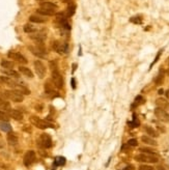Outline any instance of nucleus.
Returning <instances> with one entry per match:
<instances>
[{"label": "nucleus", "mask_w": 169, "mask_h": 170, "mask_svg": "<svg viewBox=\"0 0 169 170\" xmlns=\"http://www.w3.org/2000/svg\"><path fill=\"white\" fill-rule=\"evenodd\" d=\"M29 21L32 23H45L46 19H44L43 17H40V16H36V15H32L29 17Z\"/></svg>", "instance_id": "393cba45"}, {"label": "nucleus", "mask_w": 169, "mask_h": 170, "mask_svg": "<svg viewBox=\"0 0 169 170\" xmlns=\"http://www.w3.org/2000/svg\"><path fill=\"white\" fill-rule=\"evenodd\" d=\"M7 56L11 58V59L13 60H16V61H18V62H21V63H27V59H26L25 57L22 55V54L18 53V52H9V54H7Z\"/></svg>", "instance_id": "9b49d317"}, {"label": "nucleus", "mask_w": 169, "mask_h": 170, "mask_svg": "<svg viewBox=\"0 0 169 170\" xmlns=\"http://www.w3.org/2000/svg\"><path fill=\"white\" fill-rule=\"evenodd\" d=\"M23 29L26 33H33V32L36 31V28L33 25H31V24H25Z\"/></svg>", "instance_id": "a878e982"}, {"label": "nucleus", "mask_w": 169, "mask_h": 170, "mask_svg": "<svg viewBox=\"0 0 169 170\" xmlns=\"http://www.w3.org/2000/svg\"><path fill=\"white\" fill-rule=\"evenodd\" d=\"M0 108L3 109V110H11V105L9 103L5 100H3L2 98L0 99Z\"/></svg>", "instance_id": "cd10ccee"}, {"label": "nucleus", "mask_w": 169, "mask_h": 170, "mask_svg": "<svg viewBox=\"0 0 169 170\" xmlns=\"http://www.w3.org/2000/svg\"><path fill=\"white\" fill-rule=\"evenodd\" d=\"M0 130H2L3 132H9L12 130V127L7 122H0Z\"/></svg>", "instance_id": "bb28decb"}, {"label": "nucleus", "mask_w": 169, "mask_h": 170, "mask_svg": "<svg viewBox=\"0 0 169 170\" xmlns=\"http://www.w3.org/2000/svg\"><path fill=\"white\" fill-rule=\"evenodd\" d=\"M37 1H47V0H37Z\"/></svg>", "instance_id": "a19ab883"}, {"label": "nucleus", "mask_w": 169, "mask_h": 170, "mask_svg": "<svg viewBox=\"0 0 169 170\" xmlns=\"http://www.w3.org/2000/svg\"><path fill=\"white\" fill-rule=\"evenodd\" d=\"M156 105L158 108H161L163 110H169V102L168 100L164 99V98H159L156 100Z\"/></svg>", "instance_id": "f8f14e48"}, {"label": "nucleus", "mask_w": 169, "mask_h": 170, "mask_svg": "<svg viewBox=\"0 0 169 170\" xmlns=\"http://www.w3.org/2000/svg\"><path fill=\"white\" fill-rule=\"evenodd\" d=\"M64 163H66V159L63 157H58L55 160V164L56 165H63Z\"/></svg>", "instance_id": "2f4dec72"}, {"label": "nucleus", "mask_w": 169, "mask_h": 170, "mask_svg": "<svg viewBox=\"0 0 169 170\" xmlns=\"http://www.w3.org/2000/svg\"><path fill=\"white\" fill-rule=\"evenodd\" d=\"M4 96L9 100L13 101L15 103H21L23 102L24 96L23 94H21L20 91L16 90V89H12V90H5L4 91Z\"/></svg>", "instance_id": "f03ea898"}, {"label": "nucleus", "mask_w": 169, "mask_h": 170, "mask_svg": "<svg viewBox=\"0 0 169 170\" xmlns=\"http://www.w3.org/2000/svg\"><path fill=\"white\" fill-rule=\"evenodd\" d=\"M138 170H155V168L152 166H149V165H141V166H139Z\"/></svg>", "instance_id": "72a5a7b5"}, {"label": "nucleus", "mask_w": 169, "mask_h": 170, "mask_svg": "<svg viewBox=\"0 0 169 170\" xmlns=\"http://www.w3.org/2000/svg\"><path fill=\"white\" fill-rule=\"evenodd\" d=\"M1 66L3 68H14V62L9 61V60L2 59L1 60Z\"/></svg>", "instance_id": "c85d7f7f"}, {"label": "nucleus", "mask_w": 169, "mask_h": 170, "mask_svg": "<svg viewBox=\"0 0 169 170\" xmlns=\"http://www.w3.org/2000/svg\"><path fill=\"white\" fill-rule=\"evenodd\" d=\"M28 49H29V51L31 52L33 55L40 57V58H45V57L47 56L46 48L43 46V42L37 44L36 46H29Z\"/></svg>", "instance_id": "7ed1b4c3"}, {"label": "nucleus", "mask_w": 169, "mask_h": 170, "mask_svg": "<svg viewBox=\"0 0 169 170\" xmlns=\"http://www.w3.org/2000/svg\"><path fill=\"white\" fill-rule=\"evenodd\" d=\"M45 92H46L47 94H55V84L53 82H51L50 80H48L46 83H45Z\"/></svg>", "instance_id": "4468645a"}, {"label": "nucleus", "mask_w": 169, "mask_h": 170, "mask_svg": "<svg viewBox=\"0 0 169 170\" xmlns=\"http://www.w3.org/2000/svg\"><path fill=\"white\" fill-rule=\"evenodd\" d=\"M0 81L3 83H5L6 85H9V86H12V87H15V85L17 84V83L15 82L14 80L11 78V77H7V76H4V75H2V76H0Z\"/></svg>", "instance_id": "a211bd4d"}, {"label": "nucleus", "mask_w": 169, "mask_h": 170, "mask_svg": "<svg viewBox=\"0 0 169 170\" xmlns=\"http://www.w3.org/2000/svg\"><path fill=\"white\" fill-rule=\"evenodd\" d=\"M36 13L38 15H42V16H47V17H51V16H54L55 11H48V9H37Z\"/></svg>", "instance_id": "412c9836"}, {"label": "nucleus", "mask_w": 169, "mask_h": 170, "mask_svg": "<svg viewBox=\"0 0 169 170\" xmlns=\"http://www.w3.org/2000/svg\"><path fill=\"white\" fill-rule=\"evenodd\" d=\"M135 160L137 162H142V163H157L159 161L158 157L155 153H139L135 157Z\"/></svg>", "instance_id": "f257e3e1"}, {"label": "nucleus", "mask_w": 169, "mask_h": 170, "mask_svg": "<svg viewBox=\"0 0 169 170\" xmlns=\"http://www.w3.org/2000/svg\"><path fill=\"white\" fill-rule=\"evenodd\" d=\"M62 1H70V0H62Z\"/></svg>", "instance_id": "79ce46f5"}, {"label": "nucleus", "mask_w": 169, "mask_h": 170, "mask_svg": "<svg viewBox=\"0 0 169 170\" xmlns=\"http://www.w3.org/2000/svg\"><path fill=\"white\" fill-rule=\"evenodd\" d=\"M128 145H129V146H137L138 142L136 139H130L129 141H128Z\"/></svg>", "instance_id": "f704fd0d"}, {"label": "nucleus", "mask_w": 169, "mask_h": 170, "mask_svg": "<svg viewBox=\"0 0 169 170\" xmlns=\"http://www.w3.org/2000/svg\"><path fill=\"white\" fill-rule=\"evenodd\" d=\"M2 73L5 75V76L11 77V78H16V79H18V78L20 77V74H19L18 72L14 71L13 68H4V70H2Z\"/></svg>", "instance_id": "dca6fc26"}, {"label": "nucleus", "mask_w": 169, "mask_h": 170, "mask_svg": "<svg viewBox=\"0 0 169 170\" xmlns=\"http://www.w3.org/2000/svg\"><path fill=\"white\" fill-rule=\"evenodd\" d=\"M166 96H167V99L169 100V89H168V90L166 91Z\"/></svg>", "instance_id": "58836bf2"}, {"label": "nucleus", "mask_w": 169, "mask_h": 170, "mask_svg": "<svg viewBox=\"0 0 169 170\" xmlns=\"http://www.w3.org/2000/svg\"><path fill=\"white\" fill-rule=\"evenodd\" d=\"M15 89L16 90H18V91H20L21 94H30V90H29L28 88L27 87H25L24 85H20V84H16L15 85Z\"/></svg>", "instance_id": "5701e85b"}, {"label": "nucleus", "mask_w": 169, "mask_h": 170, "mask_svg": "<svg viewBox=\"0 0 169 170\" xmlns=\"http://www.w3.org/2000/svg\"><path fill=\"white\" fill-rule=\"evenodd\" d=\"M160 55H161V51L159 52V54H158V55H157V57H156V58H155V60H154V62L152 63V64H155V63L157 62V61H158V59H159V57H160Z\"/></svg>", "instance_id": "4c0bfd02"}, {"label": "nucleus", "mask_w": 169, "mask_h": 170, "mask_svg": "<svg viewBox=\"0 0 169 170\" xmlns=\"http://www.w3.org/2000/svg\"><path fill=\"white\" fill-rule=\"evenodd\" d=\"M163 92H164L163 89H160V90H159V94H163Z\"/></svg>", "instance_id": "ea45409f"}, {"label": "nucleus", "mask_w": 169, "mask_h": 170, "mask_svg": "<svg viewBox=\"0 0 169 170\" xmlns=\"http://www.w3.org/2000/svg\"><path fill=\"white\" fill-rule=\"evenodd\" d=\"M52 48L54 51H56L58 54L63 55V54H66L69 51V46L66 42H59V41H55L53 44H52Z\"/></svg>", "instance_id": "39448f33"}, {"label": "nucleus", "mask_w": 169, "mask_h": 170, "mask_svg": "<svg viewBox=\"0 0 169 170\" xmlns=\"http://www.w3.org/2000/svg\"><path fill=\"white\" fill-rule=\"evenodd\" d=\"M75 9H76V5L75 4H71L66 9V17H72L75 14Z\"/></svg>", "instance_id": "c756f323"}, {"label": "nucleus", "mask_w": 169, "mask_h": 170, "mask_svg": "<svg viewBox=\"0 0 169 170\" xmlns=\"http://www.w3.org/2000/svg\"><path fill=\"white\" fill-rule=\"evenodd\" d=\"M19 72H20L22 75H24L25 77H27V78H33V73L30 71V68H26V66L20 65V66H19Z\"/></svg>", "instance_id": "f3484780"}, {"label": "nucleus", "mask_w": 169, "mask_h": 170, "mask_svg": "<svg viewBox=\"0 0 169 170\" xmlns=\"http://www.w3.org/2000/svg\"><path fill=\"white\" fill-rule=\"evenodd\" d=\"M140 151H145V153H155V150L150 149V148H147V147H141Z\"/></svg>", "instance_id": "c9c22d12"}, {"label": "nucleus", "mask_w": 169, "mask_h": 170, "mask_svg": "<svg viewBox=\"0 0 169 170\" xmlns=\"http://www.w3.org/2000/svg\"><path fill=\"white\" fill-rule=\"evenodd\" d=\"M144 130H145L146 134H147L149 137H152V138H157V137H159V133H158V132L155 130V129H154V127L146 126V127H144Z\"/></svg>", "instance_id": "aec40b11"}, {"label": "nucleus", "mask_w": 169, "mask_h": 170, "mask_svg": "<svg viewBox=\"0 0 169 170\" xmlns=\"http://www.w3.org/2000/svg\"><path fill=\"white\" fill-rule=\"evenodd\" d=\"M30 39L37 42V44H40V42H43L44 41L46 40V35L45 34H42V33H37L35 35H31Z\"/></svg>", "instance_id": "b1692460"}, {"label": "nucleus", "mask_w": 169, "mask_h": 170, "mask_svg": "<svg viewBox=\"0 0 169 170\" xmlns=\"http://www.w3.org/2000/svg\"><path fill=\"white\" fill-rule=\"evenodd\" d=\"M156 117H157L160 122H169V113L166 110H163L161 108H156L155 111H154Z\"/></svg>", "instance_id": "0eeeda50"}, {"label": "nucleus", "mask_w": 169, "mask_h": 170, "mask_svg": "<svg viewBox=\"0 0 169 170\" xmlns=\"http://www.w3.org/2000/svg\"><path fill=\"white\" fill-rule=\"evenodd\" d=\"M7 142L11 145H16L18 143V137L16 136V134L9 133L7 134Z\"/></svg>", "instance_id": "4be33fe9"}, {"label": "nucleus", "mask_w": 169, "mask_h": 170, "mask_svg": "<svg viewBox=\"0 0 169 170\" xmlns=\"http://www.w3.org/2000/svg\"><path fill=\"white\" fill-rule=\"evenodd\" d=\"M52 81L55 84V86L59 89L63 87V78L61 74L58 72V70H54L52 71Z\"/></svg>", "instance_id": "423d86ee"}, {"label": "nucleus", "mask_w": 169, "mask_h": 170, "mask_svg": "<svg viewBox=\"0 0 169 170\" xmlns=\"http://www.w3.org/2000/svg\"><path fill=\"white\" fill-rule=\"evenodd\" d=\"M130 21L132 23H134V24H141L142 23V19L140 17H133L130 19Z\"/></svg>", "instance_id": "473e14b6"}, {"label": "nucleus", "mask_w": 169, "mask_h": 170, "mask_svg": "<svg viewBox=\"0 0 169 170\" xmlns=\"http://www.w3.org/2000/svg\"><path fill=\"white\" fill-rule=\"evenodd\" d=\"M38 144L42 145L44 148H50L52 146V139L49 134L43 133L38 139Z\"/></svg>", "instance_id": "6e6552de"}, {"label": "nucleus", "mask_w": 169, "mask_h": 170, "mask_svg": "<svg viewBox=\"0 0 169 170\" xmlns=\"http://www.w3.org/2000/svg\"><path fill=\"white\" fill-rule=\"evenodd\" d=\"M40 9H48V11H56L58 9V6L53 2H50V1H44V2H40Z\"/></svg>", "instance_id": "ddd939ff"}, {"label": "nucleus", "mask_w": 169, "mask_h": 170, "mask_svg": "<svg viewBox=\"0 0 169 170\" xmlns=\"http://www.w3.org/2000/svg\"><path fill=\"white\" fill-rule=\"evenodd\" d=\"M34 161H35V153L33 150H28V151L25 153V156H24V159H23L24 165L28 167V166L33 164Z\"/></svg>", "instance_id": "9d476101"}, {"label": "nucleus", "mask_w": 169, "mask_h": 170, "mask_svg": "<svg viewBox=\"0 0 169 170\" xmlns=\"http://www.w3.org/2000/svg\"><path fill=\"white\" fill-rule=\"evenodd\" d=\"M30 122L33 126H35L36 127L40 129V130H45L47 127H54L52 124L46 122V120H43V119L38 118L36 116H31L30 117Z\"/></svg>", "instance_id": "20e7f679"}, {"label": "nucleus", "mask_w": 169, "mask_h": 170, "mask_svg": "<svg viewBox=\"0 0 169 170\" xmlns=\"http://www.w3.org/2000/svg\"><path fill=\"white\" fill-rule=\"evenodd\" d=\"M121 170H134V166L133 165H128V166H126V167Z\"/></svg>", "instance_id": "e433bc0d"}, {"label": "nucleus", "mask_w": 169, "mask_h": 170, "mask_svg": "<svg viewBox=\"0 0 169 170\" xmlns=\"http://www.w3.org/2000/svg\"><path fill=\"white\" fill-rule=\"evenodd\" d=\"M33 64H34V70L37 76L40 78H44L46 76V66L44 65V63L40 60H35Z\"/></svg>", "instance_id": "1a4fd4ad"}, {"label": "nucleus", "mask_w": 169, "mask_h": 170, "mask_svg": "<svg viewBox=\"0 0 169 170\" xmlns=\"http://www.w3.org/2000/svg\"><path fill=\"white\" fill-rule=\"evenodd\" d=\"M9 114H6L3 111H0V120L1 122H9Z\"/></svg>", "instance_id": "7c9ffc66"}, {"label": "nucleus", "mask_w": 169, "mask_h": 170, "mask_svg": "<svg viewBox=\"0 0 169 170\" xmlns=\"http://www.w3.org/2000/svg\"><path fill=\"white\" fill-rule=\"evenodd\" d=\"M141 141L145 143V144H148V145H152V146H156L158 145L157 141H156L155 139L152 138V137H149V136H142L141 137Z\"/></svg>", "instance_id": "6ab92c4d"}, {"label": "nucleus", "mask_w": 169, "mask_h": 170, "mask_svg": "<svg viewBox=\"0 0 169 170\" xmlns=\"http://www.w3.org/2000/svg\"><path fill=\"white\" fill-rule=\"evenodd\" d=\"M9 116L12 117V118H14L15 120H22V119H23V114L19 110L11 109V110H9Z\"/></svg>", "instance_id": "2eb2a0df"}]
</instances>
